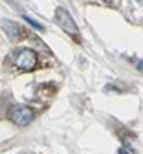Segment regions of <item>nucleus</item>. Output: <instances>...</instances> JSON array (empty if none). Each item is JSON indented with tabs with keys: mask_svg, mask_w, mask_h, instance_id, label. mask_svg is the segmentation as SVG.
<instances>
[{
	"mask_svg": "<svg viewBox=\"0 0 143 154\" xmlns=\"http://www.w3.org/2000/svg\"><path fill=\"white\" fill-rule=\"evenodd\" d=\"M6 31L9 33L11 38H17L20 35V28H17V24H13V22H6Z\"/></svg>",
	"mask_w": 143,
	"mask_h": 154,
	"instance_id": "obj_4",
	"label": "nucleus"
},
{
	"mask_svg": "<svg viewBox=\"0 0 143 154\" xmlns=\"http://www.w3.org/2000/svg\"><path fill=\"white\" fill-rule=\"evenodd\" d=\"M37 64V55L33 50L30 48H24V50H20L17 51L15 55V66L20 68V70H24V72H31Z\"/></svg>",
	"mask_w": 143,
	"mask_h": 154,
	"instance_id": "obj_2",
	"label": "nucleus"
},
{
	"mask_svg": "<svg viewBox=\"0 0 143 154\" xmlns=\"http://www.w3.org/2000/svg\"><path fill=\"white\" fill-rule=\"evenodd\" d=\"M24 20H26L28 24H31V26H33V28H35L37 31H42V29H44V28H42V26H40L39 22H35V20H33V18H30V17H24Z\"/></svg>",
	"mask_w": 143,
	"mask_h": 154,
	"instance_id": "obj_5",
	"label": "nucleus"
},
{
	"mask_svg": "<svg viewBox=\"0 0 143 154\" xmlns=\"http://www.w3.org/2000/svg\"><path fill=\"white\" fill-rule=\"evenodd\" d=\"M57 22L63 26V29H64L66 33L77 37V24H75V20L70 17V13H68L66 9H63V8L57 9Z\"/></svg>",
	"mask_w": 143,
	"mask_h": 154,
	"instance_id": "obj_3",
	"label": "nucleus"
},
{
	"mask_svg": "<svg viewBox=\"0 0 143 154\" xmlns=\"http://www.w3.org/2000/svg\"><path fill=\"white\" fill-rule=\"evenodd\" d=\"M9 119L18 125V127H26L30 125L33 119H35V112L30 108V106H24V105H15L11 110H9Z\"/></svg>",
	"mask_w": 143,
	"mask_h": 154,
	"instance_id": "obj_1",
	"label": "nucleus"
}]
</instances>
